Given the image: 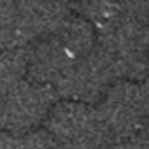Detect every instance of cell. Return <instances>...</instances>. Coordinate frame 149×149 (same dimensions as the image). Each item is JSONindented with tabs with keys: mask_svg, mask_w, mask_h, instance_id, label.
Wrapping results in <instances>:
<instances>
[{
	"mask_svg": "<svg viewBox=\"0 0 149 149\" xmlns=\"http://www.w3.org/2000/svg\"><path fill=\"white\" fill-rule=\"evenodd\" d=\"M76 61L54 39L46 37L37 40L28 49L26 81L40 86H56L68 67Z\"/></svg>",
	"mask_w": 149,
	"mask_h": 149,
	"instance_id": "cell-3",
	"label": "cell"
},
{
	"mask_svg": "<svg viewBox=\"0 0 149 149\" xmlns=\"http://www.w3.org/2000/svg\"><path fill=\"white\" fill-rule=\"evenodd\" d=\"M18 4H0V53L9 49L26 47Z\"/></svg>",
	"mask_w": 149,
	"mask_h": 149,
	"instance_id": "cell-6",
	"label": "cell"
},
{
	"mask_svg": "<svg viewBox=\"0 0 149 149\" xmlns=\"http://www.w3.org/2000/svg\"><path fill=\"white\" fill-rule=\"evenodd\" d=\"M109 83L111 81L102 74V70L86 56L76 60L68 67L65 76L56 83L54 90L70 102L90 104L105 97L107 90L111 88Z\"/></svg>",
	"mask_w": 149,
	"mask_h": 149,
	"instance_id": "cell-2",
	"label": "cell"
},
{
	"mask_svg": "<svg viewBox=\"0 0 149 149\" xmlns=\"http://www.w3.org/2000/svg\"><path fill=\"white\" fill-rule=\"evenodd\" d=\"M49 37L54 39L74 60L90 56L97 46L95 32L90 21L79 16H70V14L61 21V25Z\"/></svg>",
	"mask_w": 149,
	"mask_h": 149,
	"instance_id": "cell-4",
	"label": "cell"
},
{
	"mask_svg": "<svg viewBox=\"0 0 149 149\" xmlns=\"http://www.w3.org/2000/svg\"><path fill=\"white\" fill-rule=\"evenodd\" d=\"M28 47L9 49L0 53V91H9L26 81Z\"/></svg>",
	"mask_w": 149,
	"mask_h": 149,
	"instance_id": "cell-5",
	"label": "cell"
},
{
	"mask_svg": "<svg viewBox=\"0 0 149 149\" xmlns=\"http://www.w3.org/2000/svg\"><path fill=\"white\" fill-rule=\"evenodd\" d=\"M140 91V102H142V112L146 116H149V77L142 83V86H139Z\"/></svg>",
	"mask_w": 149,
	"mask_h": 149,
	"instance_id": "cell-8",
	"label": "cell"
},
{
	"mask_svg": "<svg viewBox=\"0 0 149 149\" xmlns=\"http://www.w3.org/2000/svg\"><path fill=\"white\" fill-rule=\"evenodd\" d=\"M56 90L53 86H40L23 81L6 93L4 112L0 128L13 135H25L47 119L51 109L56 105Z\"/></svg>",
	"mask_w": 149,
	"mask_h": 149,
	"instance_id": "cell-1",
	"label": "cell"
},
{
	"mask_svg": "<svg viewBox=\"0 0 149 149\" xmlns=\"http://www.w3.org/2000/svg\"><path fill=\"white\" fill-rule=\"evenodd\" d=\"M0 149H25L23 137L9 132H0Z\"/></svg>",
	"mask_w": 149,
	"mask_h": 149,
	"instance_id": "cell-7",
	"label": "cell"
}]
</instances>
